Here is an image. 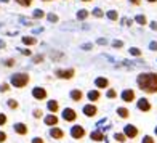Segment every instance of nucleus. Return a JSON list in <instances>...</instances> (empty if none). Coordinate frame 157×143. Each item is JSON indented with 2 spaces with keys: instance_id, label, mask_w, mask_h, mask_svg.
Listing matches in <instances>:
<instances>
[{
  "instance_id": "obj_16",
  "label": "nucleus",
  "mask_w": 157,
  "mask_h": 143,
  "mask_svg": "<svg viewBox=\"0 0 157 143\" xmlns=\"http://www.w3.org/2000/svg\"><path fill=\"white\" fill-rule=\"evenodd\" d=\"M87 98L90 100V103H96L99 98H101V92L99 90H90L87 93Z\"/></svg>"
},
{
  "instance_id": "obj_11",
  "label": "nucleus",
  "mask_w": 157,
  "mask_h": 143,
  "mask_svg": "<svg viewBox=\"0 0 157 143\" xmlns=\"http://www.w3.org/2000/svg\"><path fill=\"white\" fill-rule=\"evenodd\" d=\"M120 97H122V100H124L125 103H132V101H135V100H136V93H135V90H132V89L124 90Z\"/></svg>"
},
{
  "instance_id": "obj_30",
  "label": "nucleus",
  "mask_w": 157,
  "mask_h": 143,
  "mask_svg": "<svg viewBox=\"0 0 157 143\" xmlns=\"http://www.w3.org/2000/svg\"><path fill=\"white\" fill-rule=\"evenodd\" d=\"M32 116H34L35 119H42V117H44V111H42L40 108H35V109L32 111Z\"/></svg>"
},
{
  "instance_id": "obj_51",
  "label": "nucleus",
  "mask_w": 157,
  "mask_h": 143,
  "mask_svg": "<svg viewBox=\"0 0 157 143\" xmlns=\"http://www.w3.org/2000/svg\"><path fill=\"white\" fill-rule=\"evenodd\" d=\"M155 135H157V127H155Z\"/></svg>"
},
{
  "instance_id": "obj_13",
  "label": "nucleus",
  "mask_w": 157,
  "mask_h": 143,
  "mask_svg": "<svg viewBox=\"0 0 157 143\" xmlns=\"http://www.w3.org/2000/svg\"><path fill=\"white\" fill-rule=\"evenodd\" d=\"M44 122H45V125H48V127H53V125H58L59 117L56 116V114L50 113L48 116H44Z\"/></svg>"
},
{
  "instance_id": "obj_12",
  "label": "nucleus",
  "mask_w": 157,
  "mask_h": 143,
  "mask_svg": "<svg viewBox=\"0 0 157 143\" xmlns=\"http://www.w3.org/2000/svg\"><path fill=\"white\" fill-rule=\"evenodd\" d=\"M13 129H15V132L18 135H21V137H24V135L29 133V127H27V124H24V122H16L15 125H13Z\"/></svg>"
},
{
  "instance_id": "obj_32",
  "label": "nucleus",
  "mask_w": 157,
  "mask_h": 143,
  "mask_svg": "<svg viewBox=\"0 0 157 143\" xmlns=\"http://www.w3.org/2000/svg\"><path fill=\"white\" fill-rule=\"evenodd\" d=\"M3 64H5L6 68H13V66L16 64V60H15V58H6V60L3 61Z\"/></svg>"
},
{
  "instance_id": "obj_49",
  "label": "nucleus",
  "mask_w": 157,
  "mask_h": 143,
  "mask_svg": "<svg viewBox=\"0 0 157 143\" xmlns=\"http://www.w3.org/2000/svg\"><path fill=\"white\" fill-rule=\"evenodd\" d=\"M42 2H53V0H42Z\"/></svg>"
},
{
  "instance_id": "obj_6",
  "label": "nucleus",
  "mask_w": 157,
  "mask_h": 143,
  "mask_svg": "<svg viewBox=\"0 0 157 143\" xmlns=\"http://www.w3.org/2000/svg\"><path fill=\"white\" fill-rule=\"evenodd\" d=\"M63 119L64 121H66V122H75V121H77V111L75 109H72V108H64L63 109Z\"/></svg>"
},
{
  "instance_id": "obj_37",
  "label": "nucleus",
  "mask_w": 157,
  "mask_h": 143,
  "mask_svg": "<svg viewBox=\"0 0 157 143\" xmlns=\"http://www.w3.org/2000/svg\"><path fill=\"white\" fill-rule=\"evenodd\" d=\"M130 55H133V56H141V50L136 48V47H132V48H130Z\"/></svg>"
},
{
  "instance_id": "obj_21",
  "label": "nucleus",
  "mask_w": 157,
  "mask_h": 143,
  "mask_svg": "<svg viewBox=\"0 0 157 143\" xmlns=\"http://www.w3.org/2000/svg\"><path fill=\"white\" fill-rule=\"evenodd\" d=\"M32 18H34V19H44V18H45V11H44V10H40V8L34 10Z\"/></svg>"
},
{
  "instance_id": "obj_42",
  "label": "nucleus",
  "mask_w": 157,
  "mask_h": 143,
  "mask_svg": "<svg viewBox=\"0 0 157 143\" xmlns=\"http://www.w3.org/2000/svg\"><path fill=\"white\" fill-rule=\"evenodd\" d=\"M149 48H151V50H157V42H151V44H149Z\"/></svg>"
},
{
  "instance_id": "obj_3",
  "label": "nucleus",
  "mask_w": 157,
  "mask_h": 143,
  "mask_svg": "<svg viewBox=\"0 0 157 143\" xmlns=\"http://www.w3.org/2000/svg\"><path fill=\"white\" fill-rule=\"evenodd\" d=\"M55 76L58 77V79H63V81H71V79H74V76H75V69L74 68H67V69L58 68L55 71Z\"/></svg>"
},
{
  "instance_id": "obj_26",
  "label": "nucleus",
  "mask_w": 157,
  "mask_h": 143,
  "mask_svg": "<svg viewBox=\"0 0 157 143\" xmlns=\"http://www.w3.org/2000/svg\"><path fill=\"white\" fill-rule=\"evenodd\" d=\"M114 140H117L119 143H125V141H127V137L124 135V132H122V133L117 132V133H114Z\"/></svg>"
},
{
  "instance_id": "obj_25",
  "label": "nucleus",
  "mask_w": 157,
  "mask_h": 143,
  "mask_svg": "<svg viewBox=\"0 0 157 143\" xmlns=\"http://www.w3.org/2000/svg\"><path fill=\"white\" fill-rule=\"evenodd\" d=\"M106 16H108L111 21H117V19H119V13H117L116 10H109L108 13H106Z\"/></svg>"
},
{
  "instance_id": "obj_4",
  "label": "nucleus",
  "mask_w": 157,
  "mask_h": 143,
  "mask_svg": "<svg viewBox=\"0 0 157 143\" xmlns=\"http://www.w3.org/2000/svg\"><path fill=\"white\" fill-rule=\"evenodd\" d=\"M124 135L127 137V140L130 138V140H135V138H138L140 137V129L136 125H133V124H127L124 127Z\"/></svg>"
},
{
  "instance_id": "obj_2",
  "label": "nucleus",
  "mask_w": 157,
  "mask_h": 143,
  "mask_svg": "<svg viewBox=\"0 0 157 143\" xmlns=\"http://www.w3.org/2000/svg\"><path fill=\"white\" fill-rule=\"evenodd\" d=\"M31 82V76L27 73H15L10 77V85L15 89H24Z\"/></svg>"
},
{
  "instance_id": "obj_5",
  "label": "nucleus",
  "mask_w": 157,
  "mask_h": 143,
  "mask_svg": "<svg viewBox=\"0 0 157 143\" xmlns=\"http://www.w3.org/2000/svg\"><path fill=\"white\" fill-rule=\"evenodd\" d=\"M71 137H72L74 140H83L85 137H87V130L82 127V125H72L71 127Z\"/></svg>"
},
{
  "instance_id": "obj_43",
  "label": "nucleus",
  "mask_w": 157,
  "mask_h": 143,
  "mask_svg": "<svg viewBox=\"0 0 157 143\" xmlns=\"http://www.w3.org/2000/svg\"><path fill=\"white\" fill-rule=\"evenodd\" d=\"M130 2H132L133 5H136V6H138V5H141V0H130Z\"/></svg>"
},
{
  "instance_id": "obj_20",
  "label": "nucleus",
  "mask_w": 157,
  "mask_h": 143,
  "mask_svg": "<svg viewBox=\"0 0 157 143\" xmlns=\"http://www.w3.org/2000/svg\"><path fill=\"white\" fill-rule=\"evenodd\" d=\"M91 140H95V141H103L104 140V133L101 130H95V132H91Z\"/></svg>"
},
{
  "instance_id": "obj_46",
  "label": "nucleus",
  "mask_w": 157,
  "mask_h": 143,
  "mask_svg": "<svg viewBox=\"0 0 157 143\" xmlns=\"http://www.w3.org/2000/svg\"><path fill=\"white\" fill-rule=\"evenodd\" d=\"M146 2H149V3H155L157 0H146Z\"/></svg>"
},
{
  "instance_id": "obj_27",
  "label": "nucleus",
  "mask_w": 157,
  "mask_h": 143,
  "mask_svg": "<svg viewBox=\"0 0 157 143\" xmlns=\"http://www.w3.org/2000/svg\"><path fill=\"white\" fill-rule=\"evenodd\" d=\"M88 15H90L88 10H78V11H77V18H78V19H87Z\"/></svg>"
},
{
  "instance_id": "obj_10",
  "label": "nucleus",
  "mask_w": 157,
  "mask_h": 143,
  "mask_svg": "<svg viewBox=\"0 0 157 143\" xmlns=\"http://www.w3.org/2000/svg\"><path fill=\"white\" fill-rule=\"evenodd\" d=\"M83 114L87 117H95L98 114V106L95 103H90V105H85L83 106Z\"/></svg>"
},
{
  "instance_id": "obj_22",
  "label": "nucleus",
  "mask_w": 157,
  "mask_h": 143,
  "mask_svg": "<svg viewBox=\"0 0 157 143\" xmlns=\"http://www.w3.org/2000/svg\"><path fill=\"white\" fill-rule=\"evenodd\" d=\"M135 21H136L140 26H146L147 24V18L144 15H136V16H135Z\"/></svg>"
},
{
  "instance_id": "obj_1",
  "label": "nucleus",
  "mask_w": 157,
  "mask_h": 143,
  "mask_svg": "<svg viewBox=\"0 0 157 143\" xmlns=\"http://www.w3.org/2000/svg\"><path fill=\"white\" fill-rule=\"evenodd\" d=\"M136 84L140 90H143L147 95L157 93V73H141L136 77Z\"/></svg>"
},
{
  "instance_id": "obj_40",
  "label": "nucleus",
  "mask_w": 157,
  "mask_h": 143,
  "mask_svg": "<svg viewBox=\"0 0 157 143\" xmlns=\"http://www.w3.org/2000/svg\"><path fill=\"white\" fill-rule=\"evenodd\" d=\"M112 47H114V48H122V47H124V42H122V40H116V42L112 44Z\"/></svg>"
},
{
  "instance_id": "obj_17",
  "label": "nucleus",
  "mask_w": 157,
  "mask_h": 143,
  "mask_svg": "<svg viewBox=\"0 0 157 143\" xmlns=\"http://www.w3.org/2000/svg\"><path fill=\"white\" fill-rule=\"evenodd\" d=\"M21 42L26 45V47H32V45H37V39L34 37V35H24V37H21Z\"/></svg>"
},
{
  "instance_id": "obj_35",
  "label": "nucleus",
  "mask_w": 157,
  "mask_h": 143,
  "mask_svg": "<svg viewBox=\"0 0 157 143\" xmlns=\"http://www.w3.org/2000/svg\"><path fill=\"white\" fill-rule=\"evenodd\" d=\"M141 143H155V138L152 137V135H144Z\"/></svg>"
},
{
  "instance_id": "obj_9",
  "label": "nucleus",
  "mask_w": 157,
  "mask_h": 143,
  "mask_svg": "<svg viewBox=\"0 0 157 143\" xmlns=\"http://www.w3.org/2000/svg\"><path fill=\"white\" fill-rule=\"evenodd\" d=\"M50 137H52L53 140H63L64 137H66V133H64V130L61 127L53 125L52 129H50Z\"/></svg>"
},
{
  "instance_id": "obj_36",
  "label": "nucleus",
  "mask_w": 157,
  "mask_h": 143,
  "mask_svg": "<svg viewBox=\"0 0 157 143\" xmlns=\"http://www.w3.org/2000/svg\"><path fill=\"white\" fill-rule=\"evenodd\" d=\"M44 60H45V56H44V55H35V56H32L34 64H39V63H42Z\"/></svg>"
},
{
  "instance_id": "obj_48",
  "label": "nucleus",
  "mask_w": 157,
  "mask_h": 143,
  "mask_svg": "<svg viewBox=\"0 0 157 143\" xmlns=\"http://www.w3.org/2000/svg\"><path fill=\"white\" fill-rule=\"evenodd\" d=\"M0 47H5V44H3V42H0Z\"/></svg>"
},
{
  "instance_id": "obj_19",
  "label": "nucleus",
  "mask_w": 157,
  "mask_h": 143,
  "mask_svg": "<svg viewBox=\"0 0 157 143\" xmlns=\"http://www.w3.org/2000/svg\"><path fill=\"white\" fill-rule=\"evenodd\" d=\"M117 116L120 119H128L130 117V109L125 108V106H120V108H117Z\"/></svg>"
},
{
  "instance_id": "obj_41",
  "label": "nucleus",
  "mask_w": 157,
  "mask_h": 143,
  "mask_svg": "<svg viewBox=\"0 0 157 143\" xmlns=\"http://www.w3.org/2000/svg\"><path fill=\"white\" fill-rule=\"evenodd\" d=\"M32 143H45V140L42 137H35V138H32Z\"/></svg>"
},
{
  "instance_id": "obj_45",
  "label": "nucleus",
  "mask_w": 157,
  "mask_h": 143,
  "mask_svg": "<svg viewBox=\"0 0 157 143\" xmlns=\"http://www.w3.org/2000/svg\"><path fill=\"white\" fill-rule=\"evenodd\" d=\"M151 27H152L154 31H157V23H155V21H154V23H151Z\"/></svg>"
},
{
  "instance_id": "obj_18",
  "label": "nucleus",
  "mask_w": 157,
  "mask_h": 143,
  "mask_svg": "<svg viewBox=\"0 0 157 143\" xmlns=\"http://www.w3.org/2000/svg\"><path fill=\"white\" fill-rule=\"evenodd\" d=\"M47 108H48V111H50V113L56 114V113L59 111V103L56 101V100H48V103H47Z\"/></svg>"
},
{
  "instance_id": "obj_34",
  "label": "nucleus",
  "mask_w": 157,
  "mask_h": 143,
  "mask_svg": "<svg viewBox=\"0 0 157 143\" xmlns=\"http://www.w3.org/2000/svg\"><path fill=\"white\" fill-rule=\"evenodd\" d=\"M91 15H93L95 18H103V16H104V13H103L101 8H95L93 11H91Z\"/></svg>"
},
{
  "instance_id": "obj_50",
  "label": "nucleus",
  "mask_w": 157,
  "mask_h": 143,
  "mask_svg": "<svg viewBox=\"0 0 157 143\" xmlns=\"http://www.w3.org/2000/svg\"><path fill=\"white\" fill-rule=\"evenodd\" d=\"M80 2H91V0H80Z\"/></svg>"
},
{
  "instance_id": "obj_31",
  "label": "nucleus",
  "mask_w": 157,
  "mask_h": 143,
  "mask_svg": "<svg viewBox=\"0 0 157 143\" xmlns=\"http://www.w3.org/2000/svg\"><path fill=\"white\" fill-rule=\"evenodd\" d=\"M45 16H47V19L50 21V23H58L59 21L58 15H55V13H50V15H45Z\"/></svg>"
},
{
  "instance_id": "obj_39",
  "label": "nucleus",
  "mask_w": 157,
  "mask_h": 143,
  "mask_svg": "<svg viewBox=\"0 0 157 143\" xmlns=\"http://www.w3.org/2000/svg\"><path fill=\"white\" fill-rule=\"evenodd\" d=\"M21 53H23L24 56H32V52H31L29 47H27V48H23V50H21Z\"/></svg>"
},
{
  "instance_id": "obj_29",
  "label": "nucleus",
  "mask_w": 157,
  "mask_h": 143,
  "mask_svg": "<svg viewBox=\"0 0 157 143\" xmlns=\"http://www.w3.org/2000/svg\"><path fill=\"white\" fill-rule=\"evenodd\" d=\"M6 124H8V116L5 113H0V127H3Z\"/></svg>"
},
{
  "instance_id": "obj_44",
  "label": "nucleus",
  "mask_w": 157,
  "mask_h": 143,
  "mask_svg": "<svg viewBox=\"0 0 157 143\" xmlns=\"http://www.w3.org/2000/svg\"><path fill=\"white\" fill-rule=\"evenodd\" d=\"M125 24L127 26H132L133 24V19H125Z\"/></svg>"
},
{
  "instance_id": "obj_47",
  "label": "nucleus",
  "mask_w": 157,
  "mask_h": 143,
  "mask_svg": "<svg viewBox=\"0 0 157 143\" xmlns=\"http://www.w3.org/2000/svg\"><path fill=\"white\" fill-rule=\"evenodd\" d=\"M2 2H3V3H8V2H10V0H2Z\"/></svg>"
},
{
  "instance_id": "obj_8",
  "label": "nucleus",
  "mask_w": 157,
  "mask_h": 143,
  "mask_svg": "<svg viewBox=\"0 0 157 143\" xmlns=\"http://www.w3.org/2000/svg\"><path fill=\"white\" fill-rule=\"evenodd\" d=\"M136 106H138V109L143 111V113L152 111V103L149 101L147 98H140V100H138V103H136Z\"/></svg>"
},
{
  "instance_id": "obj_23",
  "label": "nucleus",
  "mask_w": 157,
  "mask_h": 143,
  "mask_svg": "<svg viewBox=\"0 0 157 143\" xmlns=\"http://www.w3.org/2000/svg\"><path fill=\"white\" fill-rule=\"evenodd\" d=\"M15 2H16L19 6H23V8H29V6L34 3V0H15Z\"/></svg>"
},
{
  "instance_id": "obj_24",
  "label": "nucleus",
  "mask_w": 157,
  "mask_h": 143,
  "mask_svg": "<svg viewBox=\"0 0 157 143\" xmlns=\"http://www.w3.org/2000/svg\"><path fill=\"white\" fill-rule=\"evenodd\" d=\"M6 105H8V108H10V109H18V108H19L18 100H15V98H10L8 101H6Z\"/></svg>"
},
{
  "instance_id": "obj_28",
  "label": "nucleus",
  "mask_w": 157,
  "mask_h": 143,
  "mask_svg": "<svg viewBox=\"0 0 157 143\" xmlns=\"http://www.w3.org/2000/svg\"><path fill=\"white\" fill-rule=\"evenodd\" d=\"M10 89H11V85L8 82L0 84V93H6V92H10Z\"/></svg>"
},
{
  "instance_id": "obj_15",
  "label": "nucleus",
  "mask_w": 157,
  "mask_h": 143,
  "mask_svg": "<svg viewBox=\"0 0 157 143\" xmlns=\"http://www.w3.org/2000/svg\"><path fill=\"white\" fill-rule=\"evenodd\" d=\"M71 100H72V101H75V103H80L82 100H83V92L78 90V89L71 90Z\"/></svg>"
},
{
  "instance_id": "obj_33",
  "label": "nucleus",
  "mask_w": 157,
  "mask_h": 143,
  "mask_svg": "<svg viewBox=\"0 0 157 143\" xmlns=\"http://www.w3.org/2000/svg\"><path fill=\"white\" fill-rule=\"evenodd\" d=\"M106 97H108L109 100H114V98H117V90H114V89H109V90H108V93H106Z\"/></svg>"
},
{
  "instance_id": "obj_38",
  "label": "nucleus",
  "mask_w": 157,
  "mask_h": 143,
  "mask_svg": "<svg viewBox=\"0 0 157 143\" xmlns=\"http://www.w3.org/2000/svg\"><path fill=\"white\" fill-rule=\"evenodd\" d=\"M6 140H8V135H6V132L0 130V143H6Z\"/></svg>"
},
{
  "instance_id": "obj_7",
  "label": "nucleus",
  "mask_w": 157,
  "mask_h": 143,
  "mask_svg": "<svg viewBox=\"0 0 157 143\" xmlns=\"http://www.w3.org/2000/svg\"><path fill=\"white\" fill-rule=\"evenodd\" d=\"M32 97L37 100V101H44V100L48 98V92L44 87H34L32 89Z\"/></svg>"
},
{
  "instance_id": "obj_14",
  "label": "nucleus",
  "mask_w": 157,
  "mask_h": 143,
  "mask_svg": "<svg viewBox=\"0 0 157 143\" xmlns=\"http://www.w3.org/2000/svg\"><path fill=\"white\" fill-rule=\"evenodd\" d=\"M95 85L98 90H104V89H109V79H106V77H98L95 81Z\"/></svg>"
}]
</instances>
